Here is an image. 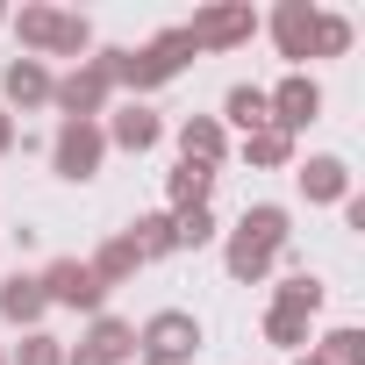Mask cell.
I'll use <instances>...</instances> for the list:
<instances>
[{
  "mask_svg": "<svg viewBox=\"0 0 365 365\" xmlns=\"http://www.w3.org/2000/svg\"><path fill=\"white\" fill-rule=\"evenodd\" d=\"M187 58H194L187 29H158L143 51H108V72H115V86L150 93V86H165V79H179V72H187Z\"/></svg>",
  "mask_w": 365,
  "mask_h": 365,
  "instance_id": "1",
  "label": "cell"
},
{
  "mask_svg": "<svg viewBox=\"0 0 365 365\" xmlns=\"http://www.w3.org/2000/svg\"><path fill=\"white\" fill-rule=\"evenodd\" d=\"M287 208H244V222H237V237H230V279H265L272 272V258L287 251Z\"/></svg>",
  "mask_w": 365,
  "mask_h": 365,
  "instance_id": "2",
  "label": "cell"
},
{
  "mask_svg": "<svg viewBox=\"0 0 365 365\" xmlns=\"http://www.w3.org/2000/svg\"><path fill=\"white\" fill-rule=\"evenodd\" d=\"M194 351H201V322L187 308H158L136 329V358L143 365H194Z\"/></svg>",
  "mask_w": 365,
  "mask_h": 365,
  "instance_id": "3",
  "label": "cell"
},
{
  "mask_svg": "<svg viewBox=\"0 0 365 365\" xmlns=\"http://www.w3.org/2000/svg\"><path fill=\"white\" fill-rule=\"evenodd\" d=\"M15 29H22L29 51H51V58H79L93 43V22L86 15H58V8H22Z\"/></svg>",
  "mask_w": 365,
  "mask_h": 365,
  "instance_id": "4",
  "label": "cell"
},
{
  "mask_svg": "<svg viewBox=\"0 0 365 365\" xmlns=\"http://www.w3.org/2000/svg\"><path fill=\"white\" fill-rule=\"evenodd\" d=\"M108 86H115V72H108V51H101V58H86L79 72L51 79V101L65 108V122H101V108H108Z\"/></svg>",
  "mask_w": 365,
  "mask_h": 365,
  "instance_id": "5",
  "label": "cell"
},
{
  "mask_svg": "<svg viewBox=\"0 0 365 365\" xmlns=\"http://www.w3.org/2000/svg\"><path fill=\"white\" fill-rule=\"evenodd\" d=\"M258 36V15H251V0H215V8H201L187 22V43L194 51H237Z\"/></svg>",
  "mask_w": 365,
  "mask_h": 365,
  "instance_id": "6",
  "label": "cell"
},
{
  "mask_svg": "<svg viewBox=\"0 0 365 365\" xmlns=\"http://www.w3.org/2000/svg\"><path fill=\"white\" fill-rule=\"evenodd\" d=\"M101 158H108V129H101V122H58V136H51L58 179H93Z\"/></svg>",
  "mask_w": 365,
  "mask_h": 365,
  "instance_id": "7",
  "label": "cell"
},
{
  "mask_svg": "<svg viewBox=\"0 0 365 365\" xmlns=\"http://www.w3.org/2000/svg\"><path fill=\"white\" fill-rule=\"evenodd\" d=\"M36 287H43V301H58V308H101V279L86 272V258H51L43 272H36Z\"/></svg>",
  "mask_w": 365,
  "mask_h": 365,
  "instance_id": "8",
  "label": "cell"
},
{
  "mask_svg": "<svg viewBox=\"0 0 365 365\" xmlns=\"http://www.w3.org/2000/svg\"><path fill=\"white\" fill-rule=\"evenodd\" d=\"M265 108H272V129H287V136H294V129H308V122L322 115V86H315L308 72H287V79L265 93Z\"/></svg>",
  "mask_w": 365,
  "mask_h": 365,
  "instance_id": "9",
  "label": "cell"
},
{
  "mask_svg": "<svg viewBox=\"0 0 365 365\" xmlns=\"http://www.w3.org/2000/svg\"><path fill=\"white\" fill-rule=\"evenodd\" d=\"M272 36H279V58H308V43H315V8L308 0H279L272 8Z\"/></svg>",
  "mask_w": 365,
  "mask_h": 365,
  "instance_id": "10",
  "label": "cell"
},
{
  "mask_svg": "<svg viewBox=\"0 0 365 365\" xmlns=\"http://www.w3.org/2000/svg\"><path fill=\"white\" fill-rule=\"evenodd\" d=\"M301 194L308 201H351V165L344 158H308L301 165Z\"/></svg>",
  "mask_w": 365,
  "mask_h": 365,
  "instance_id": "11",
  "label": "cell"
},
{
  "mask_svg": "<svg viewBox=\"0 0 365 365\" xmlns=\"http://www.w3.org/2000/svg\"><path fill=\"white\" fill-rule=\"evenodd\" d=\"M179 158L187 165H222V122L215 115H187L179 122Z\"/></svg>",
  "mask_w": 365,
  "mask_h": 365,
  "instance_id": "12",
  "label": "cell"
},
{
  "mask_svg": "<svg viewBox=\"0 0 365 365\" xmlns=\"http://www.w3.org/2000/svg\"><path fill=\"white\" fill-rule=\"evenodd\" d=\"M158 136H165V122H158V115H150L143 101H129V108H122V115L108 122V143H122V150H150Z\"/></svg>",
  "mask_w": 365,
  "mask_h": 365,
  "instance_id": "13",
  "label": "cell"
},
{
  "mask_svg": "<svg viewBox=\"0 0 365 365\" xmlns=\"http://www.w3.org/2000/svg\"><path fill=\"white\" fill-rule=\"evenodd\" d=\"M0 86H8L15 108H43V101H51V72H43L36 58H15L8 72H0Z\"/></svg>",
  "mask_w": 365,
  "mask_h": 365,
  "instance_id": "14",
  "label": "cell"
},
{
  "mask_svg": "<svg viewBox=\"0 0 365 365\" xmlns=\"http://www.w3.org/2000/svg\"><path fill=\"white\" fill-rule=\"evenodd\" d=\"M86 351H93L101 365H122V358H136V329H129L122 315H101V322L86 329Z\"/></svg>",
  "mask_w": 365,
  "mask_h": 365,
  "instance_id": "15",
  "label": "cell"
},
{
  "mask_svg": "<svg viewBox=\"0 0 365 365\" xmlns=\"http://www.w3.org/2000/svg\"><path fill=\"white\" fill-rule=\"evenodd\" d=\"M215 194V165H187V158H179V172L165 179V201L172 208H201Z\"/></svg>",
  "mask_w": 365,
  "mask_h": 365,
  "instance_id": "16",
  "label": "cell"
},
{
  "mask_svg": "<svg viewBox=\"0 0 365 365\" xmlns=\"http://www.w3.org/2000/svg\"><path fill=\"white\" fill-rule=\"evenodd\" d=\"M222 122H237L244 136H258V129L272 122V108H265V86H230V93H222Z\"/></svg>",
  "mask_w": 365,
  "mask_h": 365,
  "instance_id": "17",
  "label": "cell"
},
{
  "mask_svg": "<svg viewBox=\"0 0 365 365\" xmlns=\"http://www.w3.org/2000/svg\"><path fill=\"white\" fill-rule=\"evenodd\" d=\"M43 308H51V301H43V287H36L29 272H15L8 287H0V315H8V322H43Z\"/></svg>",
  "mask_w": 365,
  "mask_h": 365,
  "instance_id": "18",
  "label": "cell"
},
{
  "mask_svg": "<svg viewBox=\"0 0 365 365\" xmlns=\"http://www.w3.org/2000/svg\"><path fill=\"white\" fill-rule=\"evenodd\" d=\"M136 265H143V258H136V244H129V237H108V244H101V258H93L86 272H93L101 287H122V279H129Z\"/></svg>",
  "mask_w": 365,
  "mask_h": 365,
  "instance_id": "19",
  "label": "cell"
},
{
  "mask_svg": "<svg viewBox=\"0 0 365 365\" xmlns=\"http://www.w3.org/2000/svg\"><path fill=\"white\" fill-rule=\"evenodd\" d=\"M129 244H136V258L179 251V244H172V215H136V222H129Z\"/></svg>",
  "mask_w": 365,
  "mask_h": 365,
  "instance_id": "20",
  "label": "cell"
},
{
  "mask_svg": "<svg viewBox=\"0 0 365 365\" xmlns=\"http://www.w3.org/2000/svg\"><path fill=\"white\" fill-rule=\"evenodd\" d=\"M244 158H251V165H265V172H272V165H287V158H294V136H287V129H272V122H265V129H258V136H244Z\"/></svg>",
  "mask_w": 365,
  "mask_h": 365,
  "instance_id": "21",
  "label": "cell"
},
{
  "mask_svg": "<svg viewBox=\"0 0 365 365\" xmlns=\"http://www.w3.org/2000/svg\"><path fill=\"white\" fill-rule=\"evenodd\" d=\"M172 244H179V251L215 244V215H208V208H179V215H172Z\"/></svg>",
  "mask_w": 365,
  "mask_h": 365,
  "instance_id": "22",
  "label": "cell"
},
{
  "mask_svg": "<svg viewBox=\"0 0 365 365\" xmlns=\"http://www.w3.org/2000/svg\"><path fill=\"white\" fill-rule=\"evenodd\" d=\"M272 308L315 315V308H322V279H315V272H294V279H279V301H272Z\"/></svg>",
  "mask_w": 365,
  "mask_h": 365,
  "instance_id": "23",
  "label": "cell"
},
{
  "mask_svg": "<svg viewBox=\"0 0 365 365\" xmlns=\"http://www.w3.org/2000/svg\"><path fill=\"white\" fill-rule=\"evenodd\" d=\"M351 51V22L344 15H315V43H308V58H344Z\"/></svg>",
  "mask_w": 365,
  "mask_h": 365,
  "instance_id": "24",
  "label": "cell"
},
{
  "mask_svg": "<svg viewBox=\"0 0 365 365\" xmlns=\"http://www.w3.org/2000/svg\"><path fill=\"white\" fill-rule=\"evenodd\" d=\"M315 358H322V365H365V336H358V329H329Z\"/></svg>",
  "mask_w": 365,
  "mask_h": 365,
  "instance_id": "25",
  "label": "cell"
},
{
  "mask_svg": "<svg viewBox=\"0 0 365 365\" xmlns=\"http://www.w3.org/2000/svg\"><path fill=\"white\" fill-rule=\"evenodd\" d=\"M265 336H272L279 351H294V344H308V315H294V308H272V315H265Z\"/></svg>",
  "mask_w": 365,
  "mask_h": 365,
  "instance_id": "26",
  "label": "cell"
},
{
  "mask_svg": "<svg viewBox=\"0 0 365 365\" xmlns=\"http://www.w3.org/2000/svg\"><path fill=\"white\" fill-rule=\"evenodd\" d=\"M15 365H65V344H58V336H43V329H29V336H22V351H15Z\"/></svg>",
  "mask_w": 365,
  "mask_h": 365,
  "instance_id": "27",
  "label": "cell"
},
{
  "mask_svg": "<svg viewBox=\"0 0 365 365\" xmlns=\"http://www.w3.org/2000/svg\"><path fill=\"white\" fill-rule=\"evenodd\" d=\"M0 150H15V115L0 108Z\"/></svg>",
  "mask_w": 365,
  "mask_h": 365,
  "instance_id": "28",
  "label": "cell"
},
{
  "mask_svg": "<svg viewBox=\"0 0 365 365\" xmlns=\"http://www.w3.org/2000/svg\"><path fill=\"white\" fill-rule=\"evenodd\" d=\"M65 365H101V358H93V351H86V344H79V351H72V358H65Z\"/></svg>",
  "mask_w": 365,
  "mask_h": 365,
  "instance_id": "29",
  "label": "cell"
},
{
  "mask_svg": "<svg viewBox=\"0 0 365 365\" xmlns=\"http://www.w3.org/2000/svg\"><path fill=\"white\" fill-rule=\"evenodd\" d=\"M294 365H322V358H315V351H308V358H294Z\"/></svg>",
  "mask_w": 365,
  "mask_h": 365,
  "instance_id": "30",
  "label": "cell"
},
{
  "mask_svg": "<svg viewBox=\"0 0 365 365\" xmlns=\"http://www.w3.org/2000/svg\"><path fill=\"white\" fill-rule=\"evenodd\" d=\"M0 22H8V8H0Z\"/></svg>",
  "mask_w": 365,
  "mask_h": 365,
  "instance_id": "31",
  "label": "cell"
},
{
  "mask_svg": "<svg viewBox=\"0 0 365 365\" xmlns=\"http://www.w3.org/2000/svg\"><path fill=\"white\" fill-rule=\"evenodd\" d=\"M0 365H8V351H0Z\"/></svg>",
  "mask_w": 365,
  "mask_h": 365,
  "instance_id": "32",
  "label": "cell"
}]
</instances>
